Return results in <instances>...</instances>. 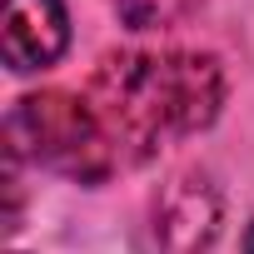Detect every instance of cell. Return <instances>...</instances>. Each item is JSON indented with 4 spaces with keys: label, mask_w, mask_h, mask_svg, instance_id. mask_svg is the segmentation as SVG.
<instances>
[{
    "label": "cell",
    "mask_w": 254,
    "mask_h": 254,
    "mask_svg": "<svg viewBox=\"0 0 254 254\" xmlns=\"http://www.w3.org/2000/svg\"><path fill=\"white\" fill-rule=\"evenodd\" d=\"M120 165L150 160L165 140L194 135L224 105V70L194 50H120L105 55L85 90Z\"/></svg>",
    "instance_id": "cell-1"
},
{
    "label": "cell",
    "mask_w": 254,
    "mask_h": 254,
    "mask_svg": "<svg viewBox=\"0 0 254 254\" xmlns=\"http://www.w3.org/2000/svg\"><path fill=\"white\" fill-rule=\"evenodd\" d=\"M5 155L10 160L25 155L80 185H95L120 165L90 100L65 95V90H40V95L15 100V110L5 115Z\"/></svg>",
    "instance_id": "cell-2"
},
{
    "label": "cell",
    "mask_w": 254,
    "mask_h": 254,
    "mask_svg": "<svg viewBox=\"0 0 254 254\" xmlns=\"http://www.w3.org/2000/svg\"><path fill=\"white\" fill-rule=\"evenodd\" d=\"M219 219H224L219 190L199 170L170 180L155 204V234H160L165 254H204L219 239Z\"/></svg>",
    "instance_id": "cell-3"
},
{
    "label": "cell",
    "mask_w": 254,
    "mask_h": 254,
    "mask_svg": "<svg viewBox=\"0 0 254 254\" xmlns=\"http://www.w3.org/2000/svg\"><path fill=\"white\" fill-rule=\"evenodd\" d=\"M70 20L60 0H5L0 5V55L10 70H45L65 55Z\"/></svg>",
    "instance_id": "cell-4"
},
{
    "label": "cell",
    "mask_w": 254,
    "mask_h": 254,
    "mask_svg": "<svg viewBox=\"0 0 254 254\" xmlns=\"http://www.w3.org/2000/svg\"><path fill=\"white\" fill-rule=\"evenodd\" d=\"M115 5L130 20V30H170L194 10V0H115Z\"/></svg>",
    "instance_id": "cell-5"
},
{
    "label": "cell",
    "mask_w": 254,
    "mask_h": 254,
    "mask_svg": "<svg viewBox=\"0 0 254 254\" xmlns=\"http://www.w3.org/2000/svg\"><path fill=\"white\" fill-rule=\"evenodd\" d=\"M244 254H254V224H249V234H244Z\"/></svg>",
    "instance_id": "cell-6"
}]
</instances>
